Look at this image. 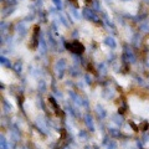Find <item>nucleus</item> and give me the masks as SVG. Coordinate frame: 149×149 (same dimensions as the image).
<instances>
[{"label":"nucleus","mask_w":149,"mask_h":149,"mask_svg":"<svg viewBox=\"0 0 149 149\" xmlns=\"http://www.w3.org/2000/svg\"><path fill=\"white\" fill-rule=\"evenodd\" d=\"M67 47L71 50L72 52H74V54H82L83 50H85L83 45L80 44L78 41H73V42H71V44H67Z\"/></svg>","instance_id":"nucleus-1"},{"label":"nucleus","mask_w":149,"mask_h":149,"mask_svg":"<svg viewBox=\"0 0 149 149\" xmlns=\"http://www.w3.org/2000/svg\"><path fill=\"white\" fill-rule=\"evenodd\" d=\"M37 37H39V26H35V31H34V34H32V41H34V44H32V47H36V45H37Z\"/></svg>","instance_id":"nucleus-2"},{"label":"nucleus","mask_w":149,"mask_h":149,"mask_svg":"<svg viewBox=\"0 0 149 149\" xmlns=\"http://www.w3.org/2000/svg\"><path fill=\"white\" fill-rule=\"evenodd\" d=\"M147 127H148V124H147V123H143L139 128H142V130H146V128H147Z\"/></svg>","instance_id":"nucleus-3"},{"label":"nucleus","mask_w":149,"mask_h":149,"mask_svg":"<svg viewBox=\"0 0 149 149\" xmlns=\"http://www.w3.org/2000/svg\"><path fill=\"white\" fill-rule=\"evenodd\" d=\"M54 3H55L57 6H61V1H60V0H54Z\"/></svg>","instance_id":"nucleus-4"},{"label":"nucleus","mask_w":149,"mask_h":149,"mask_svg":"<svg viewBox=\"0 0 149 149\" xmlns=\"http://www.w3.org/2000/svg\"><path fill=\"white\" fill-rule=\"evenodd\" d=\"M86 1H90V0H86Z\"/></svg>","instance_id":"nucleus-5"}]
</instances>
